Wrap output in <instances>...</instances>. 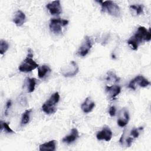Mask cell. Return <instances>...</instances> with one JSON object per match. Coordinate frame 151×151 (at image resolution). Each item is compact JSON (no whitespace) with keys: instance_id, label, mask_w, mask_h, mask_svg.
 <instances>
[{"instance_id":"obj_3","label":"cell","mask_w":151,"mask_h":151,"mask_svg":"<svg viewBox=\"0 0 151 151\" xmlns=\"http://www.w3.org/2000/svg\"><path fill=\"white\" fill-rule=\"evenodd\" d=\"M60 100V94L58 92L52 94L50 98L42 106V109L47 114H52L57 111L55 105Z\"/></svg>"},{"instance_id":"obj_6","label":"cell","mask_w":151,"mask_h":151,"mask_svg":"<svg viewBox=\"0 0 151 151\" xmlns=\"http://www.w3.org/2000/svg\"><path fill=\"white\" fill-rule=\"evenodd\" d=\"M38 64L31 57H27L22 63L19 66L18 69L21 72L28 73L38 68Z\"/></svg>"},{"instance_id":"obj_8","label":"cell","mask_w":151,"mask_h":151,"mask_svg":"<svg viewBox=\"0 0 151 151\" xmlns=\"http://www.w3.org/2000/svg\"><path fill=\"white\" fill-rule=\"evenodd\" d=\"M91 47H92V42L90 38L88 36H86L84 39V41H83L81 45H80V47L78 50L77 53L80 55L82 57H84L88 54V52H89Z\"/></svg>"},{"instance_id":"obj_10","label":"cell","mask_w":151,"mask_h":151,"mask_svg":"<svg viewBox=\"0 0 151 151\" xmlns=\"http://www.w3.org/2000/svg\"><path fill=\"white\" fill-rule=\"evenodd\" d=\"M112 137V132L109 127H104L103 129L99 132L96 135V137L98 140H104L109 142L111 140Z\"/></svg>"},{"instance_id":"obj_4","label":"cell","mask_w":151,"mask_h":151,"mask_svg":"<svg viewBox=\"0 0 151 151\" xmlns=\"http://www.w3.org/2000/svg\"><path fill=\"white\" fill-rule=\"evenodd\" d=\"M68 21L66 19H62L61 18H52L50 20V29L54 34L58 35L61 33L62 27L67 25Z\"/></svg>"},{"instance_id":"obj_16","label":"cell","mask_w":151,"mask_h":151,"mask_svg":"<svg viewBox=\"0 0 151 151\" xmlns=\"http://www.w3.org/2000/svg\"><path fill=\"white\" fill-rule=\"evenodd\" d=\"M122 114L123 116V119H122L123 117H120L119 119L117 120V124L120 126V127H124L129 122V113H128V111L126 109H124L123 110H122Z\"/></svg>"},{"instance_id":"obj_1","label":"cell","mask_w":151,"mask_h":151,"mask_svg":"<svg viewBox=\"0 0 151 151\" xmlns=\"http://www.w3.org/2000/svg\"><path fill=\"white\" fill-rule=\"evenodd\" d=\"M151 38L150 29L147 30L144 27H139L134 35L131 37L127 41V43L132 46L134 50H137L139 44L144 41H149Z\"/></svg>"},{"instance_id":"obj_18","label":"cell","mask_w":151,"mask_h":151,"mask_svg":"<svg viewBox=\"0 0 151 151\" xmlns=\"http://www.w3.org/2000/svg\"><path fill=\"white\" fill-rule=\"evenodd\" d=\"M51 71L50 68L46 65H42L41 67H38V76L40 78H44L48 73Z\"/></svg>"},{"instance_id":"obj_7","label":"cell","mask_w":151,"mask_h":151,"mask_svg":"<svg viewBox=\"0 0 151 151\" xmlns=\"http://www.w3.org/2000/svg\"><path fill=\"white\" fill-rule=\"evenodd\" d=\"M150 84V83L143 76H137L131 80V81L129 84L128 87L129 88H130L133 90H135L136 84H138L140 87H146Z\"/></svg>"},{"instance_id":"obj_23","label":"cell","mask_w":151,"mask_h":151,"mask_svg":"<svg viewBox=\"0 0 151 151\" xmlns=\"http://www.w3.org/2000/svg\"><path fill=\"white\" fill-rule=\"evenodd\" d=\"M107 80H113L116 82H117L119 81V78H118L116 74H114L113 72H109L108 73V77L107 78Z\"/></svg>"},{"instance_id":"obj_24","label":"cell","mask_w":151,"mask_h":151,"mask_svg":"<svg viewBox=\"0 0 151 151\" xmlns=\"http://www.w3.org/2000/svg\"><path fill=\"white\" fill-rule=\"evenodd\" d=\"M142 129H143L142 127H139L138 129H133L131 131V132H130L131 136H132L133 138H137L139 136V130H142Z\"/></svg>"},{"instance_id":"obj_13","label":"cell","mask_w":151,"mask_h":151,"mask_svg":"<svg viewBox=\"0 0 151 151\" xmlns=\"http://www.w3.org/2000/svg\"><path fill=\"white\" fill-rule=\"evenodd\" d=\"M106 91L109 94L111 100H114L115 97L120 93L121 88L119 86H111L106 87Z\"/></svg>"},{"instance_id":"obj_27","label":"cell","mask_w":151,"mask_h":151,"mask_svg":"<svg viewBox=\"0 0 151 151\" xmlns=\"http://www.w3.org/2000/svg\"><path fill=\"white\" fill-rule=\"evenodd\" d=\"M132 142H133V138L132 137H128L127 139H126V143H127V146L129 147L131 146L132 143Z\"/></svg>"},{"instance_id":"obj_19","label":"cell","mask_w":151,"mask_h":151,"mask_svg":"<svg viewBox=\"0 0 151 151\" xmlns=\"http://www.w3.org/2000/svg\"><path fill=\"white\" fill-rule=\"evenodd\" d=\"M31 111H32V110L29 109V110H25L23 113V114L22 115V117H21V124H25L29 122L30 114H31Z\"/></svg>"},{"instance_id":"obj_25","label":"cell","mask_w":151,"mask_h":151,"mask_svg":"<svg viewBox=\"0 0 151 151\" xmlns=\"http://www.w3.org/2000/svg\"><path fill=\"white\" fill-rule=\"evenodd\" d=\"M11 104H12L11 100H8V101H7L6 103V106H5V115H7V114H8V111L9 109L10 108Z\"/></svg>"},{"instance_id":"obj_26","label":"cell","mask_w":151,"mask_h":151,"mask_svg":"<svg viewBox=\"0 0 151 151\" xmlns=\"http://www.w3.org/2000/svg\"><path fill=\"white\" fill-rule=\"evenodd\" d=\"M116 108L114 106H111L110 109H109V114L113 117V116H114L115 114H116Z\"/></svg>"},{"instance_id":"obj_21","label":"cell","mask_w":151,"mask_h":151,"mask_svg":"<svg viewBox=\"0 0 151 151\" xmlns=\"http://www.w3.org/2000/svg\"><path fill=\"white\" fill-rule=\"evenodd\" d=\"M3 129L4 130L5 132H6L7 133H14V132L9 127L8 123L1 121V130L2 131Z\"/></svg>"},{"instance_id":"obj_9","label":"cell","mask_w":151,"mask_h":151,"mask_svg":"<svg viewBox=\"0 0 151 151\" xmlns=\"http://www.w3.org/2000/svg\"><path fill=\"white\" fill-rule=\"evenodd\" d=\"M46 8L48 9L51 15H58L61 13L62 9L60 1H54L46 5Z\"/></svg>"},{"instance_id":"obj_12","label":"cell","mask_w":151,"mask_h":151,"mask_svg":"<svg viewBox=\"0 0 151 151\" xmlns=\"http://www.w3.org/2000/svg\"><path fill=\"white\" fill-rule=\"evenodd\" d=\"M79 137L78 132L76 128H73L71 129V133L66 136H65L62 141L66 143H71L73 142H74L78 137Z\"/></svg>"},{"instance_id":"obj_17","label":"cell","mask_w":151,"mask_h":151,"mask_svg":"<svg viewBox=\"0 0 151 151\" xmlns=\"http://www.w3.org/2000/svg\"><path fill=\"white\" fill-rule=\"evenodd\" d=\"M25 83L27 86V91L28 93H32L35 90V87L37 83V79L35 78H27Z\"/></svg>"},{"instance_id":"obj_20","label":"cell","mask_w":151,"mask_h":151,"mask_svg":"<svg viewBox=\"0 0 151 151\" xmlns=\"http://www.w3.org/2000/svg\"><path fill=\"white\" fill-rule=\"evenodd\" d=\"M8 48H9L8 43L4 40H1V41H0V54L1 55L4 54L8 50Z\"/></svg>"},{"instance_id":"obj_11","label":"cell","mask_w":151,"mask_h":151,"mask_svg":"<svg viewBox=\"0 0 151 151\" xmlns=\"http://www.w3.org/2000/svg\"><path fill=\"white\" fill-rule=\"evenodd\" d=\"M25 15L20 10L17 11L13 18V22L17 26H21L25 21Z\"/></svg>"},{"instance_id":"obj_5","label":"cell","mask_w":151,"mask_h":151,"mask_svg":"<svg viewBox=\"0 0 151 151\" xmlns=\"http://www.w3.org/2000/svg\"><path fill=\"white\" fill-rule=\"evenodd\" d=\"M78 66L77 64L74 61H71L66 66H64L61 68V74L66 77H73L76 75L78 72Z\"/></svg>"},{"instance_id":"obj_2","label":"cell","mask_w":151,"mask_h":151,"mask_svg":"<svg viewBox=\"0 0 151 151\" xmlns=\"http://www.w3.org/2000/svg\"><path fill=\"white\" fill-rule=\"evenodd\" d=\"M101 4V11L107 12L110 15L119 17L120 15V9L119 6L111 1H96Z\"/></svg>"},{"instance_id":"obj_28","label":"cell","mask_w":151,"mask_h":151,"mask_svg":"<svg viewBox=\"0 0 151 151\" xmlns=\"http://www.w3.org/2000/svg\"><path fill=\"white\" fill-rule=\"evenodd\" d=\"M27 57H31V58L33 57V52H32V51L31 49L28 50V54Z\"/></svg>"},{"instance_id":"obj_14","label":"cell","mask_w":151,"mask_h":151,"mask_svg":"<svg viewBox=\"0 0 151 151\" xmlns=\"http://www.w3.org/2000/svg\"><path fill=\"white\" fill-rule=\"evenodd\" d=\"M94 106H95L94 102L93 101H91L89 97H87L85 101L82 103L81 106V108L84 113H88L93 109Z\"/></svg>"},{"instance_id":"obj_15","label":"cell","mask_w":151,"mask_h":151,"mask_svg":"<svg viewBox=\"0 0 151 151\" xmlns=\"http://www.w3.org/2000/svg\"><path fill=\"white\" fill-rule=\"evenodd\" d=\"M56 147V141L54 140H50L40 145V150L41 151H54Z\"/></svg>"},{"instance_id":"obj_22","label":"cell","mask_w":151,"mask_h":151,"mask_svg":"<svg viewBox=\"0 0 151 151\" xmlns=\"http://www.w3.org/2000/svg\"><path fill=\"white\" fill-rule=\"evenodd\" d=\"M130 8L133 10H134L136 12L137 15H140L143 12V5H130Z\"/></svg>"}]
</instances>
